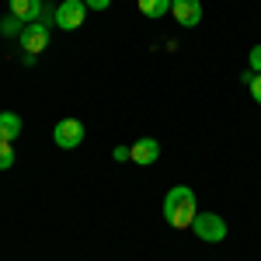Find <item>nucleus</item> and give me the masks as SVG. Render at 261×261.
<instances>
[{
	"instance_id": "f257e3e1",
	"label": "nucleus",
	"mask_w": 261,
	"mask_h": 261,
	"mask_svg": "<svg viewBox=\"0 0 261 261\" xmlns=\"http://www.w3.org/2000/svg\"><path fill=\"white\" fill-rule=\"evenodd\" d=\"M199 216V202H195V192L188 185H174L167 195H164V220L174 230H192V223Z\"/></svg>"
},
{
	"instance_id": "f03ea898",
	"label": "nucleus",
	"mask_w": 261,
	"mask_h": 261,
	"mask_svg": "<svg viewBox=\"0 0 261 261\" xmlns=\"http://www.w3.org/2000/svg\"><path fill=\"white\" fill-rule=\"evenodd\" d=\"M192 233H195L202 244H220L223 237H226V223H223V216H216V213H199L195 223H192Z\"/></svg>"
},
{
	"instance_id": "7ed1b4c3",
	"label": "nucleus",
	"mask_w": 261,
	"mask_h": 261,
	"mask_svg": "<svg viewBox=\"0 0 261 261\" xmlns=\"http://www.w3.org/2000/svg\"><path fill=\"white\" fill-rule=\"evenodd\" d=\"M18 39H21V49H24L28 56H39L42 49L49 45V24H45V21H28Z\"/></svg>"
},
{
	"instance_id": "20e7f679",
	"label": "nucleus",
	"mask_w": 261,
	"mask_h": 261,
	"mask_svg": "<svg viewBox=\"0 0 261 261\" xmlns=\"http://www.w3.org/2000/svg\"><path fill=\"white\" fill-rule=\"evenodd\" d=\"M53 143H56L60 150H77L84 143V125L77 119H60L56 129H53Z\"/></svg>"
},
{
	"instance_id": "39448f33",
	"label": "nucleus",
	"mask_w": 261,
	"mask_h": 261,
	"mask_svg": "<svg viewBox=\"0 0 261 261\" xmlns=\"http://www.w3.org/2000/svg\"><path fill=\"white\" fill-rule=\"evenodd\" d=\"M87 18V4L84 0H63L60 7H56V24H60L63 32H77Z\"/></svg>"
},
{
	"instance_id": "423d86ee",
	"label": "nucleus",
	"mask_w": 261,
	"mask_h": 261,
	"mask_svg": "<svg viewBox=\"0 0 261 261\" xmlns=\"http://www.w3.org/2000/svg\"><path fill=\"white\" fill-rule=\"evenodd\" d=\"M171 14L181 28H195L202 21V0H171Z\"/></svg>"
},
{
	"instance_id": "0eeeda50",
	"label": "nucleus",
	"mask_w": 261,
	"mask_h": 261,
	"mask_svg": "<svg viewBox=\"0 0 261 261\" xmlns=\"http://www.w3.org/2000/svg\"><path fill=\"white\" fill-rule=\"evenodd\" d=\"M157 157H161V143L150 140V136H143V140H136L133 146H129V161L140 164V167H150V164H157Z\"/></svg>"
},
{
	"instance_id": "6e6552de",
	"label": "nucleus",
	"mask_w": 261,
	"mask_h": 261,
	"mask_svg": "<svg viewBox=\"0 0 261 261\" xmlns=\"http://www.w3.org/2000/svg\"><path fill=\"white\" fill-rule=\"evenodd\" d=\"M21 136V115L0 112V143H14Z\"/></svg>"
},
{
	"instance_id": "1a4fd4ad",
	"label": "nucleus",
	"mask_w": 261,
	"mask_h": 261,
	"mask_svg": "<svg viewBox=\"0 0 261 261\" xmlns=\"http://www.w3.org/2000/svg\"><path fill=\"white\" fill-rule=\"evenodd\" d=\"M11 14L28 24V21H35L42 14V0H11Z\"/></svg>"
},
{
	"instance_id": "9d476101",
	"label": "nucleus",
	"mask_w": 261,
	"mask_h": 261,
	"mask_svg": "<svg viewBox=\"0 0 261 261\" xmlns=\"http://www.w3.org/2000/svg\"><path fill=\"white\" fill-rule=\"evenodd\" d=\"M140 11L146 18H164L171 11V0H140Z\"/></svg>"
},
{
	"instance_id": "9b49d317",
	"label": "nucleus",
	"mask_w": 261,
	"mask_h": 261,
	"mask_svg": "<svg viewBox=\"0 0 261 261\" xmlns=\"http://www.w3.org/2000/svg\"><path fill=\"white\" fill-rule=\"evenodd\" d=\"M0 32H4V35H21V32H24V21L11 14V18H4V21H0Z\"/></svg>"
},
{
	"instance_id": "f8f14e48",
	"label": "nucleus",
	"mask_w": 261,
	"mask_h": 261,
	"mask_svg": "<svg viewBox=\"0 0 261 261\" xmlns=\"http://www.w3.org/2000/svg\"><path fill=\"white\" fill-rule=\"evenodd\" d=\"M14 143H0V171H7V167H14Z\"/></svg>"
},
{
	"instance_id": "ddd939ff",
	"label": "nucleus",
	"mask_w": 261,
	"mask_h": 261,
	"mask_svg": "<svg viewBox=\"0 0 261 261\" xmlns=\"http://www.w3.org/2000/svg\"><path fill=\"white\" fill-rule=\"evenodd\" d=\"M247 70L261 73V45H254V49H251V56H247Z\"/></svg>"
},
{
	"instance_id": "4468645a",
	"label": "nucleus",
	"mask_w": 261,
	"mask_h": 261,
	"mask_svg": "<svg viewBox=\"0 0 261 261\" xmlns=\"http://www.w3.org/2000/svg\"><path fill=\"white\" fill-rule=\"evenodd\" d=\"M247 91H251V98H254V101L261 105V73H254V81L247 84Z\"/></svg>"
},
{
	"instance_id": "2eb2a0df",
	"label": "nucleus",
	"mask_w": 261,
	"mask_h": 261,
	"mask_svg": "<svg viewBox=\"0 0 261 261\" xmlns=\"http://www.w3.org/2000/svg\"><path fill=\"white\" fill-rule=\"evenodd\" d=\"M87 4V11H108L112 7V0H84Z\"/></svg>"
},
{
	"instance_id": "dca6fc26",
	"label": "nucleus",
	"mask_w": 261,
	"mask_h": 261,
	"mask_svg": "<svg viewBox=\"0 0 261 261\" xmlns=\"http://www.w3.org/2000/svg\"><path fill=\"white\" fill-rule=\"evenodd\" d=\"M112 157H115L119 164H125V161H129V146H115V150H112Z\"/></svg>"
}]
</instances>
